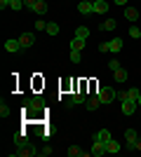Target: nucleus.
Masks as SVG:
<instances>
[{"label": "nucleus", "mask_w": 141, "mask_h": 157, "mask_svg": "<svg viewBox=\"0 0 141 157\" xmlns=\"http://www.w3.org/2000/svg\"><path fill=\"white\" fill-rule=\"evenodd\" d=\"M42 105H45L42 96H28L26 101H24V110H28L31 115H38V113L42 110Z\"/></svg>", "instance_id": "f257e3e1"}, {"label": "nucleus", "mask_w": 141, "mask_h": 157, "mask_svg": "<svg viewBox=\"0 0 141 157\" xmlns=\"http://www.w3.org/2000/svg\"><path fill=\"white\" fill-rule=\"evenodd\" d=\"M96 96H99L101 105H108V103H113L115 98H118V92H115L113 87H101L99 92H96Z\"/></svg>", "instance_id": "f03ea898"}, {"label": "nucleus", "mask_w": 141, "mask_h": 157, "mask_svg": "<svg viewBox=\"0 0 141 157\" xmlns=\"http://www.w3.org/2000/svg\"><path fill=\"white\" fill-rule=\"evenodd\" d=\"M136 141H139L136 129H125V143H127V150H136Z\"/></svg>", "instance_id": "7ed1b4c3"}, {"label": "nucleus", "mask_w": 141, "mask_h": 157, "mask_svg": "<svg viewBox=\"0 0 141 157\" xmlns=\"http://www.w3.org/2000/svg\"><path fill=\"white\" fill-rule=\"evenodd\" d=\"M19 42H21V47H24V49L33 47V45H35V33H31V31L21 33V35H19Z\"/></svg>", "instance_id": "20e7f679"}, {"label": "nucleus", "mask_w": 141, "mask_h": 157, "mask_svg": "<svg viewBox=\"0 0 141 157\" xmlns=\"http://www.w3.org/2000/svg\"><path fill=\"white\" fill-rule=\"evenodd\" d=\"M5 49H7L10 54H17V52H21L24 47H21L19 38H12V40H5Z\"/></svg>", "instance_id": "39448f33"}, {"label": "nucleus", "mask_w": 141, "mask_h": 157, "mask_svg": "<svg viewBox=\"0 0 141 157\" xmlns=\"http://www.w3.org/2000/svg\"><path fill=\"white\" fill-rule=\"evenodd\" d=\"M106 143H101V141H94L92 143V150H89V155H94V157H101V155H106Z\"/></svg>", "instance_id": "423d86ee"}, {"label": "nucleus", "mask_w": 141, "mask_h": 157, "mask_svg": "<svg viewBox=\"0 0 141 157\" xmlns=\"http://www.w3.org/2000/svg\"><path fill=\"white\" fill-rule=\"evenodd\" d=\"M92 2H94V14H106L111 10V2H106V0H92Z\"/></svg>", "instance_id": "0eeeda50"}, {"label": "nucleus", "mask_w": 141, "mask_h": 157, "mask_svg": "<svg viewBox=\"0 0 141 157\" xmlns=\"http://www.w3.org/2000/svg\"><path fill=\"white\" fill-rule=\"evenodd\" d=\"M111 138H113V136H111V131H108V129H99V131H96V134L92 136V143H94V141H101V143H108Z\"/></svg>", "instance_id": "6e6552de"}, {"label": "nucleus", "mask_w": 141, "mask_h": 157, "mask_svg": "<svg viewBox=\"0 0 141 157\" xmlns=\"http://www.w3.org/2000/svg\"><path fill=\"white\" fill-rule=\"evenodd\" d=\"M78 12H80V14H94V2H92V0H80Z\"/></svg>", "instance_id": "1a4fd4ad"}, {"label": "nucleus", "mask_w": 141, "mask_h": 157, "mask_svg": "<svg viewBox=\"0 0 141 157\" xmlns=\"http://www.w3.org/2000/svg\"><path fill=\"white\" fill-rule=\"evenodd\" d=\"M136 105H139V103H132V101H127V98L120 101V108H122L125 115H134V113H136Z\"/></svg>", "instance_id": "9d476101"}, {"label": "nucleus", "mask_w": 141, "mask_h": 157, "mask_svg": "<svg viewBox=\"0 0 141 157\" xmlns=\"http://www.w3.org/2000/svg\"><path fill=\"white\" fill-rule=\"evenodd\" d=\"M47 10H49V5H47L45 0H38V2H35V7H33V14H38V17H45Z\"/></svg>", "instance_id": "9b49d317"}, {"label": "nucleus", "mask_w": 141, "mask_h": 157, "mask_svg": "<svg viewBox=\"0 0 141 157\" xmlns=\"http://www.w3.org/2000/svg\"><path fill=\"white\" fill-rule=\"evenodd\" d=\"M139 89H136V87H132V89H127V92H125V98H127V101H132V103H139ZM125 98H122V101H125Z\"/></svg>", "instance_id": "f8f14e48"}, {"label": "nucleus", "mask_w": 141, "mask_h": 157, "mask_svg": "<svg viewBox=\"0 0 141 157\" xmlns=\"http://www.w3.org/2000/svg\"><path fill=\"white\" fill-rule=\"evenodd\" d=\"M99 28H101V31H115V28H118V19H106V21H101Z\"/></svg>", "instance_id": "ddd939ff"}, {"label": "nucleus", "mask_w": 141, "mask_h": 157, "mask_svg": "<svg viewBox=\"0 0 141 157\" xmlns=\"http://www.w3.org/2000/svg\"><path fill=\"white\" fill-rule=\"evenodd\" d=\"M125 19L127 21H136L139 19V10H136V7H125Z\"/></svg>", "instance_id": "4468645a"}, {"label": "nucleus", "mask_w": 141, "mask_h": 157, "mask_svg": "<svg viewBox=\"0 0 141 157\" xmlns=\"http://www.w3.org/2000/svg\"><path fill=\"white\" fill-rule=\"evenodd\" d=\"M85 42H87V40L73 38V40H71V49H75V52H82V49H85Z\"/></svg>", "instance_id": "2eb2a0df"}, {"label": "nucleus", "mask_w": 141, "mask_h": 157, "mask_svg": "<svg viewBox=\"0 0 141 157\" xmlns=\"http://www.w3.org/2000/svg\"><path fill=\"white\" fill-rule=\"evenodd\" d=\"M113 78L118 80V82H127V78H129V73L125 71V68H118V71L113 73Z\"/></svg>", "instance_id": "dca6fc26"}, {"label": "nucleus", "mask_w": 141, "mask_h": 157, "mask_svg": "<svg viewBox=\"0 0 141 157\" xmlns=\"http://www.w3.org/2000/svg\"><path fill=\"white\" fill-rule=\"evenodd\" d=\"M106 150H108V152H113V155H118V152H120V143H118L115 138H111V141L106 143Z\"/></svg>", "instance_id": "f3484780"}, {"label": "nucleus", "mask_w": 141, "mask_h": 157, "mask_svg": "<svg viewBox=\"0 0 141 157\" xmlns=\"http://www.w3.org/2000/svg\"><path fill=\"white\" fill-rule=\"evenodd\" d=\"M108 42H111V52L113 54H118L122 49V38H113V40H108Z\"/></svg>", "instance_id": "a211bd4d"}, {"label": "nucleus", "mask_w": 141, "mask_h": 157, "mask_svg": "<svg viewBox=\"0 0 141 157\" xmlns=\"http://www.w3.org/2000/svg\"><path fill=\"white\" fill-rule=\"evenodd\" d=\"M85 105H87V110H96V108L101 105V101H99V96L94 94L92 98H87V103H85Z\"/></svg>", "instance_id": "6ab92c4d"}, {"label": "nucleus", "mask_w": 141, "mask_h": 157, "mask_svg": "<svg viewBox=\"0 0 141 157\" xmlns=\"http://www.w3.org/2000/svg\"><path fill=\"white\" fill-rule=\"evenodd\" d=\"M75 38L87 40V38H89V28H87V26H78V28H75Z\"/></svg>", "instance_id": "aec40b11"}, {"label": "nucleus", "mask_w": 141, "mask_h": 157, "mask_svg": "<svg viewBox=\"0 0 141 157\" xmlns=\"http://www.w3.org/2000/svg\"><path fill=\"white\" fill-rule=\"evenodd\" d=\"M10 115H12V110H10V105L2 101V103H0V117H10Z\"/></svg>", "instance_id": "412c9836"}, {"label": "nucleus", "mask_w": 141, "mask_h": 157, "mask_svg": "<svg viewBox=\"0 0 141 157\" xmlns=\"http://www.w3.org/2000/svg\"><path fill=\"white\" fill-rule=\"evenodd\" d=\"M47 35H59V24H47Z\"/></svg>", "instance_id": "4be33fe9"}, {"label": "nucleus", "mask_w": 141, "mask_h": 157, "mask_svg": "<svg viewBox=\"0 0 141 157\" xmlns=\"http://www.w3.org/2000/svg\"><path fill=\"white\" fill-rule=\"evenodd\" d=\"M71 63H80V59H82V52H75V49H71Z\"/></svg>", "instance_id": "5701e85b"}, {"label": "nucleus", "mask_w": 141, "mask_h": 157, "mask_svg": "<svg viewBox=\"0 0 141 157\" xmlns=\"http://www.w3.org/2000/svg\"><path fill=\"white\" fill-rule=\"evenodd\" d=\"M129 35H132V38H134V40H139V38H141V28L132 24V26H129Z\"/></svg>", "instance_id": "b1692460"}, {"label": "nucleus", "mask_w": 141, "mask_h": 157, "mask_svg": "<svg viewBox=\"0 0 141 157\" xmlns=\"http://www.w3.org/2000/svg\"><path fill=\"white\" fill-rule=\"evenodd\" d=\"M24 0H12V7H10V10H14V12H21V10H24Z\"/></svg>", "instance_id": "393cba45"}, {"label": "nucleus", "mask_w": 141, "mask_h": 157, "mask_svg": "<svg viewBox=\"0 0 141 157\" xmlns=\"http://www.w3.org/2000/svg\"><path fill=\"white\" fill-rule=\"evenodd\" d=\"M66 152H68V157H78V155H82V150L78 148V145H71Z\"/></svg>", "instance_id": "a878e982"}, {"label": "nucleus", "mask_w": 141, "mask_h": 157, "mask_svg": "<svg viewBox=\"0 0 141 157\" xmlns=\"http://www.w3.org/2000/svg\"><path fill=\"white\" fill-rule=\"evenodd\" d=\"M108 68H111V73H115L118 68H122V66H120V61H118V59H111V61H108Z\"/></svg>", "instance_id": "bb28decb"}, {"label": "nucleus", "mask_w": 141, "mask_h": 157, "mask_svg": "<svg viewBox=\"0 0 141 157\" xmlns=\"http://www.w3.org/2000/svg\"><path fill=\"white\" fill-rule=\"evenodd\" d=\"M35 31H47V21L45 19H35Z\"/></svg>", "instance_id": "cd10ccee"}, {"label": "nucleus", "mask_w": 141, "mask_h": 157, "mask_svg": "<svg viewBox=\"0 0 141 157\" xmlns=\"http://www.w3.org/2000/svg\"><path fill=\"white\" fill-rule=\"evenodd\" d=\"M99 52L108 54V52H111V42H101V45H99Z\"/></svg>", "instance_id": "c85d7f7f"}, {"label": "nucleus", "mask_w": 141, "mask_h": 157, "mask_svg": "<svg viewBox=\"0 0 141 157\" xmlns=\"http://www.w3.org/2000/svg\"><path fill=\"white\" fill-rule=\"evenodd\" d=\"M38 155H40V157H47V155H52V148H49V145H45L42 150H38Z\"/></svg>", "instance_id": "c756f323"}, {"label": "nucleus", "mask_w": 141, "mask_h": 157, "mask_svg": "<svg viewBox=\"0 0 141 157\" xmlns=\"http://www.w3.org/2000/svg\"><path fill=\"white\" fill-rule=\"evenodd\" d=\"M12 7V0H0V10H10Z\"/></svg>", "instance_id": "7c9ffc66"}, {"label": "nucleus", "mask_w": 141, "mask_h": 157, "mask_svg": "<svg viewBox=\"0 0 141 157\" xmlns=\"http://www.w3.org/2000/svg\"><path fill=\"white\" fill-rule=\"evenodd\" d=\"M35 2H38V0H24V5H26V10H31V12H33Z\"/></svg>", "instance_id": "2f4dec72"}, {"label": "nucleus", "mask_w": 141, "mask_h": 157, "mask_svg": "<svg viewBox=\"0 0 141 157\" xmlns=\"http://www.w3.org/2000/svg\"><path fill=\"white\" fill-rule=\"evenodd\" d=\"M64 108H66V110H71V108H75V105H73V101H71V96H68L66 101H64Z\"/></svg>", "instance_id": "473e14b6"}, {"label": "nucleus", "mask_w": 141, "mask_h": 157, "mask_svg": "<svg viewBox=\"0 0 141 157\" xmlns=\"http://www.w3.org/2000/svg\"><path fill=\"white\" fill-rule=\"evenodd\" d=\"M113 5H118V7H127V0H113Z\"/></svg>", "instance_id": "72a5a7b5"}, {"label": "nucleus", "mask_w": 141, "mask_h": 157, "mask_svg": "<svg viewBox=\"0 0 141 157\" xmlns=\"http://www.w3.org/2000/svg\"><path fill=\"white\" fill-rule=\"evenodd\" d=\"M136 150H141V136H139V141H136Z\"/></svg>", "instance_id": "f704fd0d"}, {"label": "nucleus", "mask_w": 141, "mask_h": 157, "mask_svg": "<svg viewBox=\"0 0 141 157\" xmlns=\"http://www.w3.org/2000/svg\"><path fill=\"white\" fill-rule=\"evenodd\" d=\"M139 105H141V94H139Z\"/></svg>", "instance_id": "c9c22d12"}, {"label": "nucleus", "mask_w": 141, "mask_h": 157, "mask_svg": "<svg viewBox=\"0 0 141 157\" xmlns=\"http://www.w3.org/2000/svg\"><path fill=\"white\" fill-rule=\"evenodd\" d=\"M139 108H141V105H139ZM139 115H141V113H139Z\"/></svg>", "instance_id": "e433bc0d"}]
</instances>
